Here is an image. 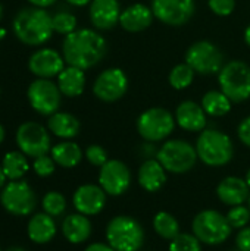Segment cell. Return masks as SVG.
Segmentation results:
<instances>
[{
  "instance_id": "obj_34",
  "label": "cell",
  "mask_w": 250,
  "mask_h": 251,
  "mask_svg": "<svg viewBox=\"0 0 250 251\" xmlns=\"http://www.w3.org/2000/svg\"><path fill=\"white\" fill-rule=\"evenodd\" d=\"M202 243L192 234H178L171 243L169 251H202Z\"/></svg>"
},
{
  "instance_id": "obj_31",
  "label": "cell",
  "mask_w": 250,
  "mask_h": 251,
  "mask_svg": "<svg viewBox=\"0 0 250 251\" xmlns=\"http://www.w3.org/2000/svg\"><path fill=\"white\" fill-rule=\"evenodd\" d=\"M194 71L190 65L187 63H180L177 66H174L169 72L168 81L171 84L172 88L175 90H184L187 87L192 85L193 79H194Z\"/></svg>"
},
{
  "instance_id": "obj_46",
  "label": "cell",
  "mask_w": 250,
  "mask_h": 251,
  "mask_svg": "<svg viewBox=\"0 0 250 251\" xmlns=\"http://www.w3.org/2000/svg\"><path fill=\"white\" fill-rule=\"evenodd\" d=\"M4 140V129H3V126L0 125V143Z\"/></svg>"
},
{
  "instance_id": "obj_13",
  "label": "cell",
  "mask_w": 250,
  "mask_h": 251,
  "mask_svg": "<svg viewBox=\"0 0 250 251\" xmlns=\"http://www.w3.org/2000/svg\"><path fill=\"white\" fill-rule=\"evenodd\" d=\"M16 144L24 154L40 157L49 153L50 137L40 124L25 122L16 131Z\"/></svg>"
},
{
  "instance_id": "obj_17",
  "label": "cell",
  "mask_w": 250,
  "mask_h": 251,
  "mask_svg": "<svg viewBox=\"0 0 250 251\" xmlns=\"http://www.w3.org/2000/svg\"><path fill=\"white\" fill-rule=\"evenodd\" d=\"M29 71L40 78H52L65 69V59L56 50L41 49L31 54L28 62Z\"/></svg>"
},
{
  "instance_id": "obj_45",
  "label": "cell",
  "mask_w": 250,
  "mask_h": 251,
  "mask_svg": "<svg viewBox=\"0 0 250 251\" xmlns=\"http://www.w3.org/2000/svg\"><path fill=\"white\" fill-rule=\"evenodd\" d=\"M4 181H6V175H4V172H3V168L0 166V188L4 185Z\"/></svg>"
},
{
  "instance_id": "obj_2",
  "label": "cell",
  "mask_w": 250,
  "mask_h": 251,
  "mask_svg": "<svg viewBox=\"0 0 250 251\" xmlns=\"http://www.w3.org/2000/svg\"><path fill=\"white\" fill-rule=\"evenodd\" d=\"M12 28L16 38L28 46H41L53 34L52 16L43 7H25L19 10Z\"/></svg>"
},
{
  "instance_id": "obj_16",
  "label": "cell",
  "mask_w": 250,
  "mask_h": 251,
  "mask_svg": "<svg viewBox=\"0 0 250 251\" xmlns=\"http://www.w3.org/2000/svg\"><path fill=\"white\" fill-rule=\"evenodd\" d=\"M106 193L100 185L85 184L77 188L74 193V207L78 213L85 216L99 215L106 204Z\"/></svg>"
},
{
  "instance_id": "obj_40",
  "label": "cell",
  "mask_w": 250,
  "mask_h": 251,
  "mask_svg": "<svg viewBox=\"0 0 250 251\" xmlns=\"http://www.w3.org/2000/svg\"><path fill=\"white\" fill-rule=\"evenodd\" d=\"M237 135H239L240 141H242L245 146L250 147V116L245 118V119L240 122V125H239V128H237Z\"/></svg>"
},
{
  "instance_id": "obj_10",
  "label": "cell",
  "mask_w": 250,
  "mask_h": 251,
  "mask_svg": "<svg viewBox=\"0 0 250 251\" xmlns=\"http://www.w3.org/2000/svg\"><path fill=\"white\" fill-rule=\"evenodd\" d=\"M27 94H28L31 107L40 115L52 116L53 113L57 112L60 106L62 93L59 87L50 79H46V78L35 79L28 87Z\"/></svg>"
},
{
  "instance_id": "obj_52",
  "label": "cell",
  "mask_w": 250,
  "mask_h": 251,
  "mask_svg": "<svg viewBox=\"0 0 250 251\" xmlns=\"http://www.w3.org/2000/svg\"><path fill=\"white\" fill-rule=\"evenodd\" d=\"M249 209H250V197H249Z\"/></svg>"
},
{
  "instance_id": "obj_1",
  "label": "cell",
  "mask_w": 250,
  "mask_h": 251,
  "mask_svg": "<svg viewBox=\"0 0 250 251\" xmlns=\"http://www.w3.org/2000/svg\"><path fill=\"white\" fill-rule=\"evenodd\" d=\"M108 51L106 40L94 29L83 28L65 35L62 56L69 66L83 71L97 65Z\"/></svg>"
},
{
  "instance_id": "obj_25",
  "label": "cell",
  "mask_w": 250,
  "mask_h": 251,
  "mask_svg": "<svg viewBox=\"0 0 250 251\" xmlns=\"http://www.w3.org/2000/svg\"><path fill=\"white\" fill-rule=\"evenodd\" d=\"M56 235V225L50 215L38 213L28 222V237L35 244H46Z\"/></svg>"
},
{
  "instance_id": "obj_41",
  "label": "cell",
  "mask_w": 250,
  "mask_h": 251,
  "mask_svg": "<svg viewBox=\"0 0 250 251\" xmlns=\"http://www.w3.org/2000/svg\"><path fill=\"white\" fill-rule=\"evenodd\" d=\"M84 251H115L109 244H105V243H93L90 244Z\"/></svg>"
},
{
  "instance_id": "obj_32",
  "label": "cell",
  "mask_w": 250,
  "mask_h": 251,
  "mask_svg": "<svg viewBox=\"0 0 250 251\" xmlns=\"http://www.w3.org/2000/svg\"><path fill=\"white\" fill-rule=\"evenodd\" d=\"M43 209H44V213L50 215L52 218L60 216L66 209V200L60 193L50 191L43 199Z\"/></svg>"
},
{
  "instance_id": "obj_15",
  "label": "cell",
  "mask_w": 250,
  "mask_h": 251,
  "mask_svg": "<svg viewBox=\"0 0 250 251\" xmlns=\"http://www.w3.org/2000/svg\"><path fill=\"white\" fill-rule=\"evenodd\" d=\"M99 184L108 196H122L130 188L131 172L124 162L111 159L100 168Z\"/></svg>"
},
{
  "instance_id": "obj_29",
  "label": "cell",
  "mask_w": 250,
  "mask_h": 251,
  "mask_svg": "<svg viewBox=\"0 0 250 251\" xmlns=\"http://www.w3.org/2000/svg\"><path fill=\"white\" fill-rule=\"evenodd\" d=\"M1 168H3L6 178H9L12 181H18L19 178H22L27 174L29 166H28V160L24 156V153L10 151L3 157Z\"/></svg>"
},
{
  "instance_id": "obj_26",
  "label": "cell",
  "mask_w": 250,
  "mask_h": 251,
  "mask_svg": "<svg viewBox=\"0 0 250 251\" xmlns=\"http://www.w3.org/2000/svg\"><path fill=\"white\" fill-rule=\"evenodd\" d=\"M49 129L59 138L63 140H71L78 135L80 132V121L66 112H56L49 118Z\"/></svg>"
},
{
  "instance_id": "obj_28",
  "label": "cell",
  "mask_w": 250,
  "mask_h": 251,
  "mask_svg": "<svg viewBox=\"0 0 250 251\" xmlns=\"http://www.w3.org/2000/svg\"><path fill=\"white\" fill-rule=\"evenodd\" d=\"M231 103L233 101L222 91H217V90L208 91L202 99V107L206 112V115L215 118L227 115L231 110Z\"/></svg>"
},
{
  "instance_id": "obj_39",
  "label": "cell",
  "mask_w": 250,
  "mask_h": 251,
  "mask_svg": "<svg viewBox=\"0 0 250 251\" xmlns=\"http://www.w3.org/2000/svg\"><path fill=\"white\" fill-rule=\"evenodd\" d=\"M236 247L242 251H250V228L245 226L237 232L236 237Z\"/></svg>"
},
{
  "instance_id": "obj_9",
  "label": "cell",
  "mask_w": 250,
  "mask_h": 251,
  "mask_svg": "<svg viewBox=\"0 0 250 251\" xmlns=\"http://www.w3.org/2000/svg\"><path fill=\"white\" fill-rule=\"evenodd\" d=\"M186 63L202 75L220 74L224 66L222 51L211 41L202 40L192 44L186 53Z\"/></svg>"
},
{
  "instance_id": "obj_42",
  "label": "cell",
  "mask_w": 250,
  "mask_h": 251,
  "mask_svg": "<svg viewBox=\"0 0 250 251\" xmlns=\"http://www.w3.org/2000/svg\"><path fill=\"white\" fill-rule=\"evenodd\" d=\"M28 1L37 7H47V6H52L56 0H28Z\"/></svg>"
},
{
  "instance_id": "obj_51",
  "label": "cell",
  "mask_w": 250,
  "mask_h": 251,
  "mask_svg": "<svg viewBox=\"0 0 250 251\" xmlns=\"http://www.w3.org/2000/svg\"><path fill=\"white\" fill-rule=\"evenodd\" d=\"M231 251H242V250H239V249H236V250H231Z\"/></svg>"
},
{
  "instance_id": "obj_23",
  "label": "cell",
  "mask_w": 250,
  "mask_h": 251,
  "mask_svg": "<svg viewBox=\"0 0 250 251\" xmlns=\"http://www.w3.org/2000/svg\"><path fill=\"white\" fill-rule=\"evenodd\" d=\"M62 232L69 243L81 244L87 241L91 235V222L85 215H69L62 222Z\"/></svg>"
},
{
  "instance_id": "obj_33",
  "label": "cell",
  "mask_w": 250,
  "mask_h": 251,
  "mask_svg": "<svg viewBox=\"0 0 250 251\" xmlns=\"http://www.w3.org/2000/svg\"><path fill=\"white\" fill-rule=\"evenodd\" d=\"M52 24H53V31L59 34H71L77 28V18L72 13L68 12H59L55 16H52Z\"/></svg>"
},
{
  "instance_id": "obj_6",
  "label": "cell",
  "mask_w": 250,
  "mask_h": 251,
  "mask_svg": "<svg viewBox=\"0 0 250 251\" xmlns=\"http://www.w3.org/2000/svg\"><path fill=\"white\" fill-rule=\"evenodd\" d=\"M221 91L234 103H242L250 97V66L242 60H231L218 74Z\"/></svg>"
},
{
  "instance_id": "obj_7",
  "label": "cell",
  "mask_w": 250,
  "mask_h": 251,
  "mask_svg": "<svg viewBox=\"0 0 250 251\" xmlns=\"http://www.w3.org/2000/svg\"><path fill=\"white\" fill-rule=\"evenodd\" d=\"M156 159L162 163L167 172L186 174L194 165L197 157L196 147L184 140H168L156 153Z\"/></svg>"
},
{
  "instance_id": "obj_14",
  "label": "cell",
  "mask_w": 250,
  "mask_h": 251,
  "mask_svg": "<svg viewBox=\"0 0 250 251\" xmlns=\"http://www.w3.org/2000/svg\"><path fill=\"white\" fill-rule=\"evenodd\" d=\"M194 0H152V12L155 18L171 26L187 24L194 15Z\"/></svg>"
},
{
  "instance_id": "obj_50",
  "label": "cell",
  "mask_w": 250,
  "mask_h": 251,
  "mask_svg": "<svg viewBox=\"0 0 250 251\" xmlns=\"http://www.w3.org/2000/svg\"><path fill=\"white\" fill-rule=\"evenodd\" d=\"M3 35H4V31H3V29H0V38H1Z\"/></svg>"
},
{
  "instance_id": "obj_53",
  "label": "cell",
  "mask_w": 250,
  "mask_h": 251,
  "mask_svg": "<svg viewBox=\"0 0 250 251\" xmlns=\"http://www.w3.org/2000/svg\"><path fill=\"white\" fill-rule=\"evenodd\" d=\"M0 251H1V250H0Z\"/></svg>"
},
{
  "instance_id": "obj_18",
  "label": "cell",
  "mask_w": 250,
  "mask_h": 251,
  "mask_svg": "<svg viewBox=\"0 0 250 251\" xmlns=\"http://www.w3.org/2000/svg\"><path fill=\"white\" fill-rule=\"evenodd\" d=\"M175 122L180 128L189 132H202L206 126V112L202 104L186 100L175 110Z\"/></svg>"
},
{
  "instance_id": "obj_44",
  "label": "cell",
  "mask_w": 250,
  "mask_h": 251,
  "mask_svg": "<svg viewBox=\"0 0 250 251\" xmlns=\"http://www.w3.org/2000/svg\"><path fill=\"white\" fill-rule=\"evenodd\" d=\"M245 41H246V44L250 47V25L246 28V31H245Z\"/></svg>"
},
{
  "instance_id": "obj_22",
  "label": "cell",
  "mask_w": 250,
  "mask_h": 251,
  "mask_svg": "<svg viewBox=\"0 0 250 251\" xmlns=\"http://www.w3.org/2000/svg\"><path fill=\"white\" fill-rule=\"evenodd\" d=\"M167 182V171L158 159H147L139 169V184L147 193L159 191Z\"/></svg>"
},
{
  "instance_id": "obj_3",
  "label": "cell",
  "mask_w": 250,
  "mask_h": 251,
  "mask_svg": "<svg viewBox=\"0 0 250 251\" xmlns=\"http://www.w3.org/2000/svg\"><path fill=\"white\" fill-rule=\"evenodd\" d=\"M196 151L205 165L220 168L231 162L234 144L227 134L218 129H203L197 138Z\"/></svg>"
},
{
  "instance_id": "obj_38",
  "label": "cell",
  "mask_w": 250,
  "mask_h": 251,
  "mask_svg": "<svg viewBox=\"0 0 250 251\" xmlns=\"http://www.w3.org/2000/svg\"><path fill=\"white\" fill-rule=\"evenodd\" d=\"M211 10L218 16H228L234 12L236 0H208Z\"/></svg>"
},
{
  "instance_id": "obj_5",
  "label": "cell",
  "mask_w": 250,
  "mask_h": 251,
  "mask_svg": "<svg viewBox=\"0 0 250 251\" xmlns=\"http://www.w3.org/2000/svg\"><path fill=\"white\" fill-rule=\"evenodd\" d=\"M192 228L193 235L206 246H220L225 243L233 231L227 216L211 209L197 213L193 219Z\"/></svg>"
},
{
  "instance_id": "obj_24",
  "label": "cell",
  "mask_w": 250,
  "mask_h": 251,
  "mask_svg": "<svg viewBox=\"0 0 250 251\" xmlns=\"http://www.w3.org/2000/svg\"><path fill=\"white\" fill-rule=\"evenodd\" d=\"M57 87L60 93L66 97H78L85 88V75L84 71L75 66L65 68L57 75Z\"/></svg>"
},
{
  "instance_id": "obj_37",
  "label": "cell",
  "mask_w": 250,
  "mask_h": 251,
  "mask_svg": "<svg viewBox=\"0 0 250 251\" xmlns=\"http://www.w3.org/2000/svg\"><path fill=\"white\" fill-rule=\"evenodd\" d=\"M32 168L38 176H43V178L50 176L55 172V160H53V157H49L47 154H44V156L35 157Z\"/></svg>"
},
{
  "instance_id": "obj_27",
  "label": "cell",
  "mask_w": 250,
  "mask_h": 251,
  "mask_svg": "<svg viewBox=\"0 0 250 251\" xmlns=\"http://www.w3.org/2000/svg\"><path fill=\"white\" fill-rule=\"evenodd\" d=\"M52 157L56 165L62 168H74L83 159V151L78 144L72 141H63L52 149Z\"/></svg>"
},
{
  "instance_id": "obj_20",
  "label": "cell",
  "mask_w": 250,
  "mask_h": 251,
  "mask_svg": "<svg viewBox=\"0 0 250 251\" xmlns=\"http://www.w3.org/2000/svg\"><path fill=\"white\" fill-rule=\"evenodd\" d=\"M153 16L155 15L152 12V7L136 3L121 12L119 25L128 32H140L152 25Z\"/></svg>"
},
{
  "instance_id": "obj_35",
  "label": "cell",
  "mask_w": 250,
  "mask_h": 251,
  "mask_svg": "<svg viewBox=\"0 0 250 251\" xmlns=\"http://www.w3.org/2000/svg\"><path fill=\"white\" fill-rule=\"evenodd\" d=\"M227 221L233 229H242L248 226L250 221V209L243 204L233 206L227 213Z\"/></svg>"
},
{
  "instance_id": "obj_36",
  "label": "cell",
  "mask_w": 250,
  "mask_h": 251,
  "mask_svg": "<svg viewBox=\"0 0 250 251\" xmlns=\"http://www.w3.org/2000/svg\"><path fill=\"white\" fill-rule=\"evenodd\" d=\"M85 159L93 166H99V168H102L109 160L106 150L102 146H97V144H93V146H88L87 147V150H85Z\"/></svg>"
},
{
  "instance_id": "obj_47",
  "label": "cell",
  "mask_w": 250,
  "mask_h": 251,
  "mask_svg": "<svg viewBox=\"0 0 250 251\" xmlns=\"http://www.w3.org/2000/svg\"><path fill=\"white\" fill-rule=\"evenodd\" d=\"M245 181H246V184H248V187L250 188V169L248 171V174H246V178H245Z\"/></svg>"
},
{
  "instance_id": "obj_49",
  "label": "cell",
  "mask_w": 250,
  "mask_h": 251,
  "mask_svg": "<svg viewBox=\"0 0 250 251\" xmlns=\"http://www.w3.org/2000/svg\"><path fill=\"white\" fill-rule=\"evenodd\" d=\"M1 16H3V7H1V4H0V21H1Z\"/></svg>"
},
{
  "instance_id": "obj_11",
  "label": "cell",
  "mask_w": 250,
  "mask_h": 251,
  "mask_svg": "<svg viewBox=\"0 0 250 251\" xmlns=\"http://www.w3.org/2000/svg\"><path fill=\"white\" fill-rule=\"evenodd\" d=\"M1 206L12 215L25 216L29 215L37 204V199L31 187L24 181L9 182L0 196Z\"/></svg>"
},
{
  "instance_id": "obj_30",
  "label": "cell",
  "mask_w": 250,
  "mask_h": 251,
  "mask_svg": "<svg viewBox=\"0 0 250 251\" xmlns=\"http://www.w3.org/2000/svg\"><path fill=\"white\" fill-rule=\"evenodd\" d=\"M153 229L156 231V234L168 241H172L180 232V224L175 219V216H172L168 212H159L155 215L153 218Z\"/></svg>"
},
{
  "instance_id": "obj_43",
  "label": "cell",
  "mask_w": 250,
  "mask_h": 251,
  "mask_svg": "<svg viewBox=\"0 0 250 251\" xmlns=\"http://www.w3.org/2000/svg\"><path fill=\"white\" fill-rule=\"evenodd\" d=\"M66 1L74 6H85V4H90L93 0H66Z\"/></svg>"
},
{
  "instance_id": "obj_48",
  "label": "cell",
  "mask_w": 250,
  "mask_h": 251,
  "mask_svg": "<svg viewBox=\"0 0 250 251\" xmlns=\"http://www.w3.org/2000/svg\"><path fill=\"white\" fill-rule=\"evenodd\" d=\"M6 251H27L25 249H21V247H10V249H7Z\"/></svg>"
},
{
  "instance_id": "obj_4",
  "label": "cell",
  "mask_w": 250,
  "mask_h": 251,
  "mask_svg": "<svg viewBox=\"0 0 250 251\" xmlns=\"http://www.w3.org/2000/svg\"><path fill=\"white\" fill-rule=\"evenodd\" d=\"M108 244L115 251H139L144 243V231L131 216H115L106 226Z\"/></svg>"
},
{
  "instance_id": "obj_19",
  "label": "cell",
  "mask_w": 250,
  "mask_h": 251,
  "mask_svg": "<svg viewBox=\"0 0 250 251\" xmlns=\"http://www.w3.org/2000/svg\"><path fill=\"white\" fill-rule=\"evenodd\" d=\"M121 7L118 0H93L90 3V21L99 29H111L119 22Z\"/></svg>"
},
{
  "instance_id": "obj_21",
  "label": "cell",
  "mask_w": 250,
  "mask_h": 251,
  "mask_svg": "<svg viewBox=\"0 0 250 251\" xmlns=\"http://www.w3.org/2000/svg\"><path fill=\"white\" fill-rule=\"evenodd\" d=\"M249 190L245 179L237 176H227L218 184L217 196L227 206H240L249 200Z\"/></svg>"
},
{
  "instance_id": "obj_8",
  "label": "cell",
  "mask_w": 250,
  "mask_h": 251,
  "mask_svg": "<svg viewBox=\"0 0 250 251\" xmlns=\"http://www.w3.org/2000/svg\"><path fill=\"white\" fill-rule=\"evenodd\" d=\"M175 116L164 107H150L137 119L140 137L149 143H158L168 138L175 128Z\"/></svg>"
},
{
  "instance_id": "obj_12",
  "label": "cell",
  "mask_w": 250,
  "mask_h": 251,
  "mask_svg": "<svg viewBox=\"0 0 250 251\" xmlns=\"http://www.w3.org/2000/svg\"><path fill=\"white\" fill-rule=\"evenodd\" d=\"M127 91H128V76L119 68H109L103 71L102 74H99V76L93 84L94 96L105 103L118 101L125 96Z\"/></svg>"
}]
</instances>
